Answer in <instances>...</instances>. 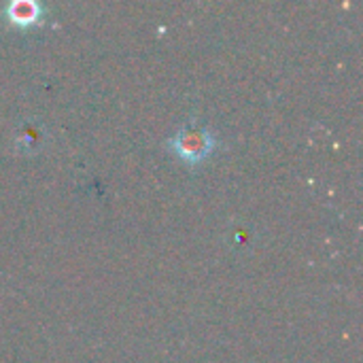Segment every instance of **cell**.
<instances>
[{
    "label": "cell",
    "mask_w": 363,
    "mask_h": 363,
    "mask_svg": "<svg viewBox=\"0 0 363 363\" xmlns=\"http://www.w3.org/2000/svg\"><path fill=\"white\" fill-rule=\"evenodd\" d=\"M45 6L34 0H13L2 6L4 19L15 28H30L45 17Z\"/></svg>",
    "instance_id": "2"
},
{
    "label": "cell",
    "mask_w": 363,
    "mask_h": 363,
    "mask_svg": "<svg viewBox=\"0 0 363 363\" xmlns=\"http://www.w3.org/2000/svg\"><path fill=\"white\" fill-rule=\"evenodd\" d=\"M164 145L183 164L200 166V164H204L217 151L219 138H217V134L208 125H204V123H200L196 119H189Z\"/></svg>",
    "instance_id": "1"
}]
</instances>
